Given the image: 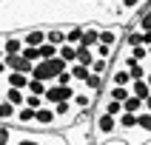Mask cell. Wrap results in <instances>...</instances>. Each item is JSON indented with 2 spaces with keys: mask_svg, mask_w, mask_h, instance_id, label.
Here are the masks:
<instances>
[{
  "mask_svg": "<svg viewBox=\"0 0 151 145\" xmlns=\"http://www.w3.org/2000/svg\"><path fill=\"white\" fill-rule=\"evenodd\" d=\"M148 6V0H117V9L120 11H131L134 17H140V11Z\"/></svg>",
  "mask_w": 151,
  "mask_h": 145,
  "instance_id": "9a60e30c",
  "label": "cell"
},
{
  "mask_svg": "<svg viewBox=\"0 0 151 145\" xmlns=\"http://www.w3.org/2000/svg\"><path fill=\"white\" fill-rule=\"evenodd\" d=\"M3 100L20 108V105H26V91H20V88H9V85H6V88H3Z\"/></svg>",
  "mask_w": 151,
  "mask_h": 145,
  "instance_id": "e0dca14e",
  "label": "cell"
},
{
  "mask_svg": "<svg viewBox=\"0 0 151 145\" xmlns=\"http://www.w3.org/2000/svg\"><path fill=\"white\" fill-rule=\"evenodd\" d=\"M131 94H134V97H140V100H148V94H151V88H148V83H145V80H134V83H131Z\"/></svg>",
  "mask_w": 151,
  "mask_h": 145,
  "instance_id": "7402d4cb",
  "label": "cell"
},
{
  "mask_svg": "<svg viewBox=\"0 0 151 145\" xmlns=\"http://www.w3.org/2000/svg\"><path fill=\"white\" fill-rule=\"evenodd\" d=\"M54 83H57V85H74V77H71V71H63Z\"/></svg>",
  "mask_w": 151,
  "mask_h": 145,
  "instance_id": "1f68e13d",
  "label": "cell"
},
{
  "mask_svg": "<svg viewBox=\"0 0 151 145\" xmlns=\"http://www.w3.org/2000/svg\"><path fill=\"white\" fill-rule=\"evenodd\" d=\"M3 49H6V57H12V54H20V51L26 49V46H23V37H20V31H17V34H9V37H3Z\"/></svg>",
  "mask_w": 151,
  "mask_h": 145,
  "instance_id": "30bf717a",
  "label": "cell"
},
{
  "mask_svg": "<svg viewBox=\"0 0 151 145\" xmlns=\"http://www.w3.org/2000/svg\"><path fill=\"white\" fill-rule=\"evenodd\" d=\"M34 114H37L34 108H29V105H20V108H17V117H14V128H23V131L34 128Z\"/></svg>",
  "mask_w": 151,
  "mask_h": 145,
  "instance_id": "ba28073f",
  "label": "cell"
},
{
  "mask_svg": "<svg viewBox=\"0 0 151 145\" xmlns=\"http://www.w3.org/2000/svg\"><path fill=\"white\" fill-rule=\"evenodd\" d=\"M97 60V54H94V49H86V46H77V63L80 66H88L91 68V63Z\"/></svg>",
  "mask_w": 151,
  "mask_h": 145,
  "instance_id": "d6986e66",
  "label": "cell"
},
{
  "mask_svg": "<svg viewBox=\"0 0 151 145\" xmlns=\"http://www.w3.org/2000/svg\"><path fill=\"white\" fill-rule=\"evenodd\" d=\"M3 3H6V0H0V6H3Z\"/></svg>",
  "mask_w": 151,
  "mask_h": 145,
  "instance_id": "8d00e7d4",
  "label": "cell"
},
{
  "mask_svg": "<svg viewBox=\"0 0 151 145\" xmlns=\"http://www.w3.org/2000/svg\"><path fill=\"white\" fill-rule=\"evenodd\" d=\"M94 54H97V57L100 60H111V63H114V57H117V49H111V46H97V49H94Z\"/></svg>",
  "mask_w": 151,
  "mask_h": 145,
  "instance_id": "d4e9b609",
  "label": "cell"
},
{
  "mask_svg": "<svg viewBox=\"0 0 151 145\" xmlns=\"http://www.w3.org/2000/svg\"><path fill=\"white\" fill-rule=\"evenodd\" d=\"M6 66H9V71H20V74H29V77H32V71H34L37 63H29L23 54H12V57H6Z\"/></svg>",
  "mask_w": 151,
  "mask_h": 145,
  "instance_id": "52a82bcc",
  "label": "cell"
},
{
  "mask_svg": "<svg viewBox=\"0 0 151 145\" xmlns=\"http://www.w3.org/2000/svg\"><path fill=\"white\" fill-rule=\"evenodd\" d=\"M86 49H97L100 46V26L97 23H86V31H83V43Z\"/></svg>",
  "mask_w": 151,
  "mask_h": 145,
  "instance_id": "9c48e42d",
  "label": "cell"
},
{
  "mask_svg": "<svg viewBox=\"0 0 151 145\" xmlns=\"http://www.w3.org/2000/svg\"><path fill=\"white\" fill-rule=\"evenodd\" d=\"M20 54H23V57L29 60V63H40V51H37V49H32V46H26V49L20 51Z\"/></svg>",
  "mask_w": 151,
  "mask_h": 145,
  "instance_id": "4dcf8cb0",
  "label": "cell"
},
{
  "mask_svg": "<svg viewBox=\"0 0 151 145\" xmlns=\"http://www.w3.org/2000/svg\"><path fill=\"white\" fill-rule=\"evenodd\" d=\"M63 136H66L68 145H91L94 142L91 139V114H83L71 128L63 131Z\"/></svg>",
  "mask_w": 151,
  "mask_h": 145,
  "instance_id": "7a4b0ae2",
  "label": "cell"
},
{
  "mask_svg": "<svg viewBox=\"0 0 151 145\" xmlns=\"http://www.w3.org/2000/svg\"><path fill=\"white\" fill-rule=\"evenodd\" d=\"M29 83H32V77H29V74H20V71H9V77H6V85H9V88L29 91Z\"/></svg>",
  "mask_w": 151,
  "mask_h": 145,
  "instance_id": "8fae6325",
  "label": "cell"
},
{
  "mask_svg": "<svg viewBox=\"0 0 151 145\" xmlns=\"http://www.w3.org/2000/svg\"><path fill=\"white\" fill-rule=\"evenodd\" d=\"M131 71V80H145V74H148V66L145 63H137L134 68H128Z\"/></svg>",
  "mask_w": 151,
  "mask_h": 145,
  "instance_id": "f1b7e54d",
  "label": "cell"
},
{
  "mask_svg": "<svg viewBox=\"0 0 151 145\" xmlns=\"http://www.w3.org/2000/svg\"><path fill=\"white\" fill-rule=\"evenodd\" d=\"M123 111H128V114H143V111H145V102L140 100V97H134V94H131V97L123 102Z\"/></svg>",
  "mask_w": 151,
  "mask_h": 145,
  "instance_id": "44dd1931",
  "label": "cell"
},
{
  "mask_svg": "<svg viewBox=\"0 0 151 145\" xmlns=\"http://www.w3.org/2000/svg\"><path fill=\"white\" fill-rule=\"evenodd\" d=\"M128 49V46H126ZM128 54H131V57L137 60V63H145V60H148V49H145V46H137V49H128Z\"/></svg>",
  "mask_w": 151,
  "mask_h": 145,
  "instance_id": "83f0119b",
  "label": "cell"
},
{
  "mask_svg": "<svg viewBox=\"0 0 151 145\" xmlns=\"http://www.w3.org/2000/svg\"><path fill=\"white\" fill-rule=\"evenodd\" d=\"M74 108L80 111V114H94V108H97V94H91V91H86L83 85L77 88V94H74Z\"/></svg>",
  "mask_w": 151,
  "mask_h": 145,
  "instance_id": "3957f363",
  "label": "cell"
},
{
  "mask_svg": "<svg viewBox=\"0 0 151 145\" xmlns=\"http://www.w3.org/2000/svg\"><path fill=\"white\" fill-rule=\"evenodd\" d=\"M131 71L128 68H123V66H111V74H109V80H106V85H123V88H131Z\"/></svg>",
  "mask_w": 151,
  "mask_h": 145,
  "instance_id": "277c9868",
  "label": "cell"
},
{
  "mask_svg": "<svg viewBox=\"0 0 151 145\" xmlns=\"http://www.w3.org/2000/svg\"><path fill=\"white\" fill-rule=\"evenodd\" d=\"M137 119H140V114H128V111H123V114H120V136L123 134H128V131H134L137 128Z\"/></svg>",
  "mask_w": 151,
  "mask_h": 145,
  "instance_id": "2e32d148",
  "label": "cell"
},
{
  "mask_svg": "<svg viewBox=\"0 0 151 145\" xmlns=\"http://www.w3.org/2000/svg\"><path fill=\"white\" fill-rule=\"evenodd\" d=\"M37 51H40V60H54V57H60V49H57V46H51V43H43Z\"/></svg>",
  "mask_w": 151,
  "mask_h": 145,
  "instance_id": "cb8c5ba5",
  "label": "cell"
},
{
  "mask_svg": "<svg viewBox=\"0 0 151 145\" xmlns=\"http://www.w3.org/2000/svg\"><path fill=\"white\" fill-rule=\"evenodd\" d=\"M14 142V125H0V145Z\"/></svg>",
  "mask_w": 151,
  "mask_h": 145,
  "instance_id": "4316f807",
  "label": "cell"
},
{
  "mask_svg": "<svg viewBox=\"0 0 151 145\" xmlns=\"http://www.w3.org/2000/svg\"><path fill=\"white\" fill-rule=\"evenodd\" d=\"M60 57L66 60L68 66H74V63H77V46H68V43L60 46Z\"/></svg>",
  "mask_w": 151,
  "mask_h": 145,
  "instance_id": "603a6c76",
  "label": "cell"
},
{
  "mask_svg": "<svg viewBox=\"0 0 151 145\" xmlns=\"http://www.w3.org/2000/svg\"><path fill=\"white\" fill-rule=\"evenodd\" d=\"M117 136H120L117 117L103 114V111H94L91 114V139L97 145H106V142H111V139H117Z\"/></svg>",
  "mask_w": 151,
  "mask_h": 145,
  "instance_id": "6da1fadb",
  "label": "cell"
},
{
  "mask_svg": "<svg viewBox=\"0 0 151 145\" xmlns=\"http://www.w3.org/2000/svg\"><path fill=\"white\" fill-rule=\"evenodd\" d=\"M14 117H17V105L0 100V125H14Z\"/></svg>",
  "mask_w": 151,
  "mask_h": 145,
  "instance_id": "4fadbf2b",
  "label": "cell"
},
{
  "mask_svg": "<svg viewBox=\"0 0 151 145\" xmlns=\"http://www.w3.org/2000/svg\"><path fill=\"white\" fill-rule=\"evenodd\" d=\"M46 91H49V83L32 80V83H29V91H26V94H34V97H46Z\"/></svg>",
  "mask_w": 151,
  "mask_h": 145,
  "instance_id": "484cf974",
  "label": "cell"
},
{
  "mask_svg": "<svg viewBox=\"0 0 151 145\" xmlns=\"http://www.w3.org/2000/svg\"><path fill=\"white\" fill-rule=\"evenodd\" d=\"M145 111L151 114V94H148V100H145Z\"/></svg>",
  "mask_w": 151,
  "mask_h": 145,
  "instance_id": "836d02e7",
  "label": "cell"
},
{
  "mask_svg": "<svg viewBox=\"0 0 151 145\" xmlns=\"http://www.w3.org/2000/svg\"><path fill=\"white\" fill-rule=\"evenodd\" d=\"M145 145H151V142H145Z\"/></svg>",
  "mask_w": 151,
  "mask_h": 145,
  "instance_id": "74e56055",
  "label": "cell"
},
{
  "mask_svg": "<svg viewBox=\"0 0 151 145\" xmlns=\"http://www.w3.org/2000/svg\"><path fill=\"white\" fill-rule=\"evenodd\" d=\"M145 83H148V88H151V66H148V74H145Z\"/></svg>",
  "mask_w": 151,
  "mask_h": 145,
  "instance_id": "e575fe53",
  "label": "cell"
},
{
  "mask_svg": "<svg viewBox=\"0 0 151 145\" xmlns=\"http://www.w3.org/2000/svg\"><path fill=\"white\" fill-rule=\"evenodd\" d=\"M0 60H6V49H3V37H0Z\"/></svg>",
  "mask_w": 151,
  "mask_h": 145,
  "instance_id": "d6a6232c",
  "label": "cell"
},
{
  "mask_svg": "<svg viewBox=\"0 0 151 145\" xmlns=\"http://www.w3.org/2000/svg\"><path fill=\"white\" fill-rule=\"evenodd\" d=\"M80 3H91V0H80Z\"/></svg>",
  "mask_w": 151,
  "mask_h": 145,
  "instance_id": "d590c367",
  "label": "cell"
},
{
  "mask_svg": "<svg viewBox=\"0 0 151 145\" xmlns=\"http://www.w3.org/2000/svg\"><path fill=\"white\" fill-rule=\"evenodd\" d=\"M46 43H51V46H66V29L63 26H51V29H46Z\"/></svg>",
  "mask_w": 151,
  "mask_h": 145,
  "instance_id": "5bb4252c",
  "label": "cell"
},
{
  "mask_svg": "<svg viewBox=\"0 0 151 145\" xmlns=\"http://www.w3.org/2000/svg\"><path fill=\"white\" fill-rule=\"evenodd\" d=\"M32 80H40V83H49L51 85L54 80H57V71L51 68L49 60H40V63L34 66V71H32Z\"/></svg>",
  "mask_w": 151,
  "mask_h": 145,
  "instance_id": "5b68a950",
  "label": "cell"
},
{
  "mask_svg": "<svg viewBox=\"0 0 151 145\" xmlns=\"http://www.w3.org/2000/svg\"><path fill=\"white\" fill-rule=\"evenodd\" d=\"M68 71H71V77H74V85H77V88H80V85L91 77V68H88V66H80V63H74Z\"/></svg>",
  "mask_w": 151,
  "mask_h": 145,
  "instance_id": "ac0fdd59",
  "label": "cell"
},
{
  "mask_svg": "<svg viewBox=\"0 0 151 145\" xmlns=\"http://www.w3.org/2000/svg\"><path fill=\"white\" fill-rule=\"evenodd\" d=\"M26 105L34 108V111H40L43 105H46V100H43V97H34V94H26Z\"/></svg>",
  "mask_w": 151,
  "mask_h": 145,
  "instance_id": "f546056e",
  "label": "cell"
},
{
  "mask_svg": "<svg viewBox=\"0 0 151 145\" xmlns=\"http://www.w3.org/2000/svg\"><path fill=\"white\" fill-rule=\"evenodd\" d=\"M83 31H86V23L66 26V43L68 46H80V43H83Z\"/></svg>",
  "mask_w": 151,
  "mask_h": 145,
  "instance_id": "7c38bea8",
  "label": "cell"
},
{
  "mask_svg": "<svg viewBox=\"0 0 151 145\" xmlns=\"http://www.w3.org/2000/svg\"><path fill=\"white\" fill-rule=\"evenodd\" d=\"M111 66H114V63H111V60H94L91 63V74H100V77H106V80H109V74H111Z\"/></svg>",
  "mask_w": 151,
  "mask_h": 145,
  "instance_id": "ffe728a7",
  "label": "cell"
},
{
  "mask_svg": "<svg viewBox=\"0 0 151 145\" xmlns=\"http://www.w3.org/2000/svg\"><path fill=\"white\" fill-rule=\"evenodd\" d=\"M20 37H23V46H32V49H40L43 43H46V29H40V26H34V29H26V31H20Z\"/></svg>",
  "mask_w": 151,
  "mask_h": 145,
  "instance_id": "8992f818",
  "label": "cell"
}]
</instances>
